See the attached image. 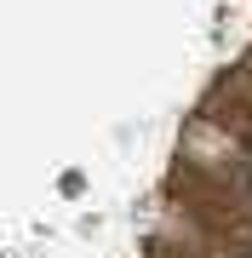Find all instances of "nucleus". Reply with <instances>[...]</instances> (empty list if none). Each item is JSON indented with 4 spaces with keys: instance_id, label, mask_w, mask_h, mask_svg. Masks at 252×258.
<instances>
[{
    "instance_id": "f257e3e1",
    "label": "nucleus",
    "mask_w": 252,
    "mask_h": 258,
    "mask_svg": "<svg viewBox=\"0 0 252 258\" xmlns=\"http://www.w3.org/2000/svg\"><path fill=\"white\" fill-rule=\"evenodd\" d=\"M246 258H252V252H246Z\"/></svg>"
}]
</instances>
